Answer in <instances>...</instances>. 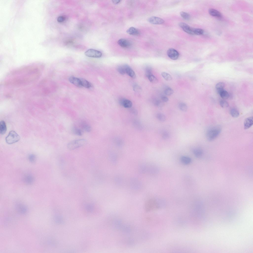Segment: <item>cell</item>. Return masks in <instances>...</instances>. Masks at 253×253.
<instances>
[{
  "label": "cell",
  "instance_id": "obj_1",
  "mask_svg": "<svg viewBox=\"0 0 253 253\" xmlns=\"http://www.w3.org/2000/svg\"><path fill=\"white\" fill-rule=\"evenodd\" d=\"M41 70L40 66L35 65L20 68L10 74L6 79L5 84L14 86L28 84L39 78Z\"/></svg>",
  "mask_w": 253,
  "mask_h": 253
},
{
  "label": "cell",
  "instance_id": "obj_2",
  "mask_svg": "<svg viewBox=\"0 0 253 253\" xmlns=\"http://www.w3.org/2000/svg\"><path fill=\"white\" fill-rule=\"evenodd\" d=\"M221 130L219 126H215L210 128L207 131L206 136L208 141H211L214 140L219 136Z\"/></svg>",
  "mask_w": 253,
  "mask_h": 253
},
{
  "label": "cell",
  "instance_id": "obj_3",
  "mask_svg": "<svg viewBox=\"0 0 253 253\" xmlns=\"http://www.w3.org/2000/svg\"><path fill=\"white\" fill-rule=\"evenodd\" d=\"M86 140L84 139H79L71 141L68 143L67 147L70 150H73L85 145Z\"/></svg>",
  "mask_w": 253,
  "mask_h": 253
},
{
  "label": "cell",
  "instance_id": "obj_4",
  "mask_svg": "<svg viewBox=\"0 0 253 253\" xmlns=\"http://www.w3.org/2000/svg\"><path fill=\"white\" fill-rule=\"evenodd\" d=\"M20 139V137L18 134L15 131L12 130L6 137L5 140L7 143L11 144L17 142Z\"/></svg>",
  "mask_w": 253,
  "mask_h": 253
},
{
  "label": "cell",
  "instance_id": "obj_5",
  "mask_svg": "<svg viewBox=\"0 0 253 253\" xmlns=\"http://www.w3.org/2000/svg\"><path fill=\"white\" fill-rule=\"evenodd\" d=\"M144 207L146 211L149 212L158 209V205L156 201L152 199H148L146 202Z\"/></svg>",
  "mask_w": 253,
  "mask_h": 253
},
{
  "label": "cell",
  "instance_id": "obj_6",
  "mask_svg": "<svg viewBox=\"0 0 253 253\" xmlns=\"http://www.w3.org/2000/svg\"><path fill=\"white\" fill-rule=\"evenodd\" d=\"M84 54L87 57L95 58H100L102 55V53L100 51L92 49H89L87 50L85 52Z\"/></svg>",
  "mask_w": 253,
  "mask_h": 253
},
{
  "label": "cell",
  "instance_id": "obj_7",
  "mask_svg": "<svg viewBox=\"0 0 253 253\" xmlns=\"http://www.w3.org/2000/svg\"><path fill=\"white\" fill-rule=\"evenodd\" d=\"M179 26L182 30L186 33L191 35H194V28L190 26L187 24L183 22H180L179 24Z\"/></svg>",
  "mask_w": 253,
  "mask_h": 253
},
{
  "label": "cell",
  "instance_id": "obj_8",
  "mask_svg": "<svg viewBox=\"0 0 253 253\" xmlns=\"http://www.w3.org/2000/svg\"><path fill=\"white\" fill-rule=\"evenodd\" d=\"M167 54L170 59L173 60H177L178 58L179 54L178 52L175 49L170 48L167 51Z\"/></svg>",
  "mask_w": 253,
  "mask_h": 253
},
{
  "label": "cell",
  "instance_id": "obj_9",
  "mask_svg": "<svg viewBox=\"0 0 253 253\" xmlns=\"http://www.w3.org/2000/svg\"><path fill=\"white\" fill-rule=\"evenodd\" d=\"M148 21L150 23L155 24H161L164 22V21L162 19L155 16H152L149 18Z\"/></svg>",
  "mask_w": 253,
  "mask_h": 253
},
{
  "label": "cell",
  "instance_id": "obj_10",
  "mask_svg": "<svg viewBox=\"0 0 253 253\" xmlns=\"http://www.w3.org/2000/svg\"><path fill=\"white\" fill-rule=\"evenodd\" d=\"M69 80L71 83L76 86L79 87H83L80 78L71 76L69 77Z\"/></svg>",
  "mask_w": 253,
  "mask_h": 253
},
{
  "label": "cell",
  "instance_id": "obj_11",
  "mask_svg": "<svg viewBox=\"0 0 253 253\" xmlns=\"http://www.w3.org/2000/svg\"><path fill=\"white\" fill-rule=\"evenodd\" d=\"M79 126L83 131L89 132L91 130V127L86 122L82 121L79 124Z\"/></svg>",
  "mask_w": 253,
  "mask_h": 253
},
{
  "label": "cell",
  "instance_id": "obj_12",
  "mask_svg": "<svg viewBox=\"0 0 253 253\" xmlns=\"http://www.w3.org/2000/svg\"><path fill=\"white\" fill-rule=\"evenodd\" d=\"M120 103L122 106L126 108H130L132 105L131 102L128 99H121L120 100Z\"/></svg>",
  "mask_w": 253,
  "mask_h": 253
},
{
  "label": "cell",
  "instance_id": "obj_13",
  "mask_svg": "<svg viewBox=\"0 0 253 253\" xmlns=\"http://www.w3.org/2000/svg\"><path fill=\"white\" fill-rule=\"evenodd\" d=\"M253 117H250L247 118L245 120L244 122V127L245 129L249 128L253 125Z\"/></svg>",
  "mask_w": 253,
  "mask_h": 253
},
{
  "label": "cell",
  "instance_id": "obj_14",
  "mask_svg": "<svg viewBox=\"0 0 253 253\" xmlns=\"http://www.w3.org/2000/svg\"><path fill=\"white\" fill-rule=\"evenodd\" d=\"M118 43L121 46L124 48L128 47L131 45L130 42L128 40L123 38L119 39Z\"/></svg>",
  "mask_w": 253,
  "mask_h": 253
},
{
  "label": "cell",
  "instance_id": "obj_15",
  "mask_svg": "<svg viewBox=\"0 0 253 253\" xmlns=\"http://www.w3.org/2000/svg\"><path fill=\"white\" fill-rule=\"evenodd\" d=\"M209 12L210 15L212 16L219 18L222 17V16L221 13L216 10L211 8L209 9Z\"/></svg>",
  "mask_w": 253,
  "mask_h": 253
},
{
  "label": "cell",
  "instance_id": "obj_16",
  "mask_svg": "<svg viewBox=\"0 0 253 253\" xmlns=\"http://www.w3.org/2000/svg\"><path fill=\"white\" fill-rule=\"evenodd\" d=\"M126 32L128 34L133 35H138L140 34L139 30L133 27L129 28L126 31Z\"/></svg>",
  "mask_w": 253,
  "mask_h": 253
},
{
  "label": "cell",
  "instance_id": "obj_17",
  "mask_svg": "<svg viewBox=\"0 0 253 253\" xmlns=\"http://www.w3.org/2000/svg\"><path fill=\"white\" fill-rule=\"evenodd\" d=\"M125 72L128 76L131 78H134L136 77V75L133 70L126 65H125Z\"/></svg>",
  "mask_w": 253,
  "mask_h": 253
},
{
  "label": "cell",
  "instance_id": "obj_18",
  "mask_svg": "<svg viewBox=\"0 0 253 253\" xmlns=\"http://www.w3.org/2000/svg\"><path fill=\"white\" fill-rule=\"evenodd\" d=\"M192 152L195 156L198 158L201 157L203 154V150L199 148H196L193 149Z\"/></svg>",
  "mask_w": 253,
  "mask_h": 253
},
{
  "label": "cell",
  "instance_id": "obj_19",
  "mask_svg": "<svg viewBox=\"0 0 253 253\" xmlns=\"http://www.w3.org/2000/svg\"><path fill=\"white\" fill-rule=\"evenodd\" d=\"M217 91L221 97L223 99H227L230 97V95L229 93L224 89Z\"/></svg>",
  "mask_w": 253,
  "mask_h": 253
},
{
  "label": "cell",
  "instance_id": "obj_20",
  "mask_svg": "<svg viewBox=\"0 0 253 253\" xmlns=\"http://www.w3.org/2000/svg\"><path fill=\"white\" fill-rule=\"evenodd\" d=\"M7 130L5 122L1 121L0 123V133L1 135L4 134Z\"/></svg>",
  "mask_w": 253,
  "mask_h": 253
},
{
  "label": "cell",
  "instance_id": "obj_21",
  "mask_svg": "<svg viewBox=\"0 0 253 253\" xmlns=\"http://www.w3.org/2000/svg\"><path fill=\"white\" fill-rule=\"evenodd\" d=\"M24 180L26 184H30L33 183L34 179L33 177L31 175H27L24 177Z\"/></svg>",
  "mask_w": 253,
  "mask_h": 253
},
{
  "label": "cell",
  "instance_id": "obj_22",
  "mask_svg": "<svg viewBox=\"0 0 253 253\" xmlns=\"http://www.w3.org/2000/svg\"><path fill=\"white\" fill-rule=\"evenodd\" d=\"M82 87L90 88L92 86L91 84L86 80L83 78H80Z\"/></svg>",
  "mask_w": 253,
  "mask_h": 253
},
{
  "label": "cell",
  "instance_id": "obj_23",
  "mask_svg": "<svg viewBox=\"0 0 253 253\" xmlns=\"http://www.w3.org/2000/svg\"><path fill=\"white\" fill-rule=\"evenodd\" d=\"M72 131L74 134L78 136L82 135L83 131L81 128L76 126H74L72 128Z\"/></svg>",
  "mask_w": 253,
  "mask_h": 253
},
{
  "label": "cell",
  "instance_id": "obj_24",
  "mask_svg": "<svg viewBox=\"0 0 253 253\" xmlns=\"http://www.w3.org/2000/svg\"><path fill=\"white\" fill-rule=\"evenodd\" d=\"M180 160L181 162L185 165L190 164L191 162V158L188 156H182Z\"/></svg>",
  "mask_w": 253,
  "mask_h": 253
},
{
  "label": "cell",
  "instance_id": "obj_25",
  "mask_svg": "<svg viewBox=\"0 0 253 253\" xmlns=\"http://www.w3.org/2000/svg\"><path fill=\"white\" fill-rule=\"evenodd\" d=\"M230 113L231 116L233 117L236 118L239 115V113L238 110L235 108H232L230 110Z\"/></svg>",
  "mask_w": 253,
  "mask_h": 253
},
{
  "label": "cell",
  "instance_id": "obj_26",
  "mask_svg": "<svg viewBox=\"0 0 253 253\" xmlns=\"http://www.w3.org/2000/svg\"><path fill=\"white\" fill-rule=\"evenodd\" d=\"M161 74L163 77L166 80L170 81L172 79L171 76L166 72H163L161 73Z\"/></svg>",
  "mask_w": 253,
  "mask_h": 253
},
{
  "label": "cell",
  "instance_id": "obj_27",
  "mask_svg": "<svg viewBox=\"0 0 253 253\" xmlns=\"http://www.w3.org/2000/svg\"><path fill=\"white\" fill-rule=\"evenodd\" d=\"M156 117L160 121L163 122L166 120V117L165 115L162 113H158L156 115Z\"/></svg>",
  "mask_w": 253,
  "mask_h": 253
},
{
  "label": "cell",
  "instance_id": "obj_28",
  "mask_svg": "<svg viewBox=\"0 0 253 253\" xmlns=\"http://www.w3.org/2000/svg\"><path fill=\"white\" fill-rule=\"evenodd\" d=\"M178 107L180 110L183 111H186L188 109V107L186 104L183 102L179 104Z\"/></svg>",
  "mask_w": 253,
  "mask_h": 253
},
{
  "label": "cell",
  "instance_id": "obj_29",
  "mask_svg": "<svg viewBox=\"0 0 253 253\" xmlns=\"http://www.w3.org/2000/svg\"><path fill=\"white\" fill-rule=\"evenodd\" d=\"M148 78L150 82L152 83L156 84L158 82V79L152 74L149 75Z\"/></svg>",
  "mask_w": 253,
  "mask_h": 253
},
{
  "label": "cell",
  "instance_id": "obj_30",
  "mask_svg": "<svg viewBox=\"0 0 253 253\" xmlns=\"http://www.w3.org/2000/svg\"><path fill=\"white\" fill-rule=\"evenodd\" d=\"M180 14L181 17L184 19L188 20L190 18V15L188 13L184 11H181Z\"/></svg>",
  "mask_w": 253,
  "mask_h": 253
},
{
  "label": "cell",
  "instance_id": "obj_31",
  "mask_svg": "<svg viewBox=\"0 0 253 253\" xmlns=\"http://www.w3.org/2000/svg\"><path fill=\"white\" fill-rule=\"evenodd\" d=\"M117 70L121 74H125L126 73L125 65L118 66L117 68Z\"/></svg>",
  "mask_w": 253,
  "mask_h": 253
},
{
  "label": "cell",
  "instance_id": "obj_32",
  "mask_svg": "<svg viewBox=\"0 0 253 253\" xmlns=\"http://www.w3.org/2000/svg\"><path fill=\"white\" fill-rule=\"evenodd\" d=\"M224 86L225 84L224 83L222 82H219L216 84L215 87L217 91L223 89Z\"/></svg>",
  "mask_w": 253,
  "mask_h": 253
},
{
  "label": "cell",
  "instance_id": "obj_33",
  "mask_svg": "<svg viewBox=\"0 0 253 253\" xmlns=\"http://www.w3.org/2000/svg\"><path fill=\"white\" fill-rule=\"evenodd\" d=\"M174 92L173 90L170 88L168 87L166 88L164 91V93L165 95L168 96H170Z\"/></svg>",
  "mask_w": 253,
  "mask_h": 253
},
{
  "label": "cell",
  "instance_id": "obj_34",
  "mask_svg": "<svg viewBox=\"0 0 253 253\" xmlns=\"http://www.w3.org/2000/svg\"><path fill=\"white\" fill-rule=\"evenodd\" d=\"M194 35H200L204 33V30L200 28H194Z\"/></svg>",
  "mask_w": 253,
  "mask_h": 253
},
{
  "label": "cell",
  "instance_id": "obj_35",
  "mask_svg": "<svg viewBox=\"0 0 253 253\" xmlns=\"http://www.w3.org/2000/svg\"><path fill=\"white\" fill-rule=\"evenodd\" d=\"M220 104L221 107L223 108H226L229 106L228 102L224 100H222L220 101Z\"/></svg>",
  "mask_w": 253,
  "mask_h": 253
},
{
  "label": "cell",
  "instance_id": "obj_36",
  "mask_svg": "<svg viewBox=\"0 0 253 253\" xmlns=\"http://www.w3.org/2000/svg\"><path fill=\"white\" fill-rule=\"evenodd\" d=\"M146 74L148 77L149 75L152 74L151 68L150 67H147L146 69Z\"/></svg>",
  "mask_w": 253,
  "mask_h": 253
},
{
  "label": "cell",
  "instance_id": "obj_37",
  "mask_svg": "<svg viewBox=\"0 0 253 253\" xmlns=\"http://www.w3.org/2000/svg\"><path fill=\"white\" fill-rule=\"evenodd\" d=\"M170 136V134L167 131H165L163 132L162 134V138L165 140H166L168 139Z\"/></svg>",
  "mask_w": 253,
  "mask_h": 253
},
{
  "label": "cell",
  "instance_id": "obj_38",
  "mask_svg": "<svg viewBox=\"0 0 253 253\" xmlns=\"http://www.w3.org/2000/svg\"><path fill=\"white\" fill-rule=\"evenodd\" d=\"M28 159L29 161L30 162L33 163L36 160V156L34 154H31L29 155L28 157Z\"/></svg>",
  "mask_w": 253,
  "mask_h": 253
},
{
  "label": "cell",
  "instance_id": "obj_39",
  "mask_svg": "<svg viewBox=\"0 0 253 253\" xmlns=\"http://www.w3.org/2000/svg\"><path fill=\"white\" fill-rule=\"evenodd\" d=\"M65 18L63 16H60L57 18V21L59 22H62L65 20Z\"/></svg>",
  "mask_w": 253,
  "mask_h": 253
},
{
  "label": "cell",
  "instance_id": "obj_40",
  "mask_svg": "<svg viewBox=\"0 0 253 253\" xmlns=\"http://www.w3.org/2000/svg\"><path fill=\"white\" fill-rule=\"evenodd\" d=\"M161 99L162 101L164 102H167L169 100V99L168 97L165 96H162Z\"/></svg>",
  "mask_w": 253,
  "mask_h": 253
},
{
  "label": "cell",
  "instance_id": "obj_41",
  "mask_svg": "<svg viewBox=\"0 0 253 253\" xmlns=\"http://www.w3.org/2000/svg\"><path fill=\"white\" fill-rule=\"evenodd\" d=\"M161 103L160 101L159 100H156L155 101L154 103V105L156 106H159Z\"/></svg>",
  "mask_w": 253,
  "mask_h": 253
},
{
  "label": "cell",
  "instance_id": "obj_42",
  "mask_svg": "<svg viewBox=\"0 0 253 253\" xmlns=\"http://www.w3.org/2000/svg\"><path fill=\"white\" fill-rule=\"evenodd\" d=\"M131 112L134 115H136L137 112L136 110L134 109H132L131 110Z\"/></svg>",
  "mask_w": 253,
  "mask_h": 253
},
{
  "label": "cell",
  "instance_id": "obj_43",
  "mask_svg": "<svg viewBox=\"0 0 253 253\" xmlns=\"http://www.w3.org/2000/svg\"><path fill=\"white\" fill-rule=\"evenodd\" d=\"M120 1V0H112V2L114 4H117L119 3Z\"/></svg>",
  "mask_w": 253,
  "mask_h": 253
}]
</instances>
